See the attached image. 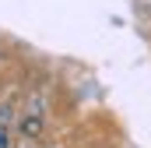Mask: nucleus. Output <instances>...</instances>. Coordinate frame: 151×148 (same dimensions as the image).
<instances>
[{"label": "nucleus", "mask_w": 151, "mask_h": 148, "mask_svg": "<svg viewBox=\"0 0 151 148\" xmlns=\"http://www.w3.org/2000/svg\"><path fill=\"white\" fill-rule=\"evenodd\" d=\"M0 148H7V131H4V123H0Z\"/></svg>", "instance_id": "f257e3e1"}]
</instances>
